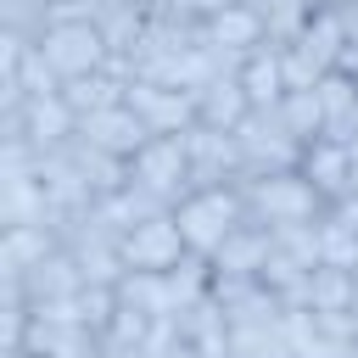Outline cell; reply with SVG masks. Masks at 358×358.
<instances>
[{
  "label": "cell",
  "instance_id": "cell-1",
  "mask_svg": "<svg viewBox=\"0 0 358 358\" xmlns=\"http://www.w3.org/2000/svg\"><path fill=\"white\" fill-rule=\"evenodd\" d=\"M241 201H246V218H252V224H268V229H280V224H313V218L330 213L324 196H319L296 168H291V173L246 179V185H241Z\"/></svg>",
  "mask_w": 358,
  "mask_h": 358
},
{
  "label": "cell",
  "instance_id": "cell-2",
  "mask_svg": "<svg viewBox=\"0 0 358 358\" xmlns=\"http://www.w3.org/2000/svg\"><path fill=\"white\" fill-rule=\"evenodd\" d=\"M173 218H179L185 246H190L196 257H213V252L246 224V201H241L235 185H224V190H190V196L173 207Z\"/></svg>",
  "mask_w": 358,
  "mask_h": 358
},
{
  "label": "cell",
  "instance_id": "cell-3",
  "mask_svg": "<svg viewBox=\"0 0 358 358\" xmlns=\"http://www.w3.org/2000/svg\"><path fill=\"white\" fill-rule=\"evenodd\" d=\"M34 45H39V56L50 62V73H56L62 84L90 78V73H101V67L112 62V45H106V34H101L95 22H50Z\"/></svg>",
  "mask_w": 358,
  "mask_h": 358
},
{
  "label": "cell",
  "instance_id": "cell-4",
  "mask_svg": "<svg viewBox=\"0 0 358 358\" xmlns=\"http://www.w3.org/2000/svg\"><path fill=\"white\" fill-rule=\"evenodd\" d=\"M129 179L145 185L151 196H162L168 207H179L190 196V151H185V134H157L145 140L134 157H129Z\"/></svg>",
  "mask_w": 358,
  "mask_h": 358
},
{
  "label": "cell",
  "instance_id": "cell-5",
  "mask_svg": "<svg viewBox=\"0 0 358 358\" xmlns=\"http://www.w3.org/2000/svg\"><path fill=\"white\" fill-rule=\"evenodd\" d=\"M185 151H190V190H224V185H246V151L235 134H218V129H190L185 134Z\"/></svg>",
  "mask_w": 358,
  "mask_h": 358
},
{
  "label": "cell",
  "instance_id": "cell-6",
  "mask_svg": "<svg viewBox=\"0 0 358 358\" xmlns=\"http://www.w3.org/2000/svg\"><path fill=\"white\" fill-rule=\"evenodd\" d=\"M117 252H123L129 274H173V268L190 257L173 213H162V218H151V224H134V229L117 241Z\"/></svg>",
  "mask_w": 358,
  "mask_h": 358
},
{
  "label": "cell",
  "instance_id": "cell-7",
  "mask_svg": "<svg viewBox=\"0 0 358 358\" xmlns=\"http://www.w3.org/2000/svg\"><path fill=\"white\" fill-rule=\"evenodd\" d=\"M241 151H246V179H263V173H291L302 162V145L285 134L280 112H252L241 123Z\"/></svg>",
  "mask_w": 358,
  "mask_h": 358
},
{
  "label": "cell",
  "instance_id": "cell-8",
  "mask_svg": "<svg viewBox=\"0 0 358 358\" xmlns=\"http://www.w3.org/2000/svg\"><path fill=\"white\" fill-rule=\"evenodd\" d=\"M123 101L140 112V123L151 134H190L196 129V95L173 90V84H157V78H134L123 90Z\"/></svg>",
  "mask_w": 358,
  "mask_h": 358
},
{
  "label": "cell",
  "instance_id": "cell-9",
  "mask_svg": "<svg viewBox=\"0 0 358 358\" xmlns=\"http://www.w3.org/2000/svg\"><path fill=\"white\" fill-rule=\"evenodd\" d=\"M201 39H207L218 56H229V62L241 67L252 50H263V45H268V28H263V11H257L252 0H235V6H224L218 17H207V22H201Z\"/></svg>",
  "mask_w": 358,
  "mask_h": 358
},
{
  "label": "cell",
  "instance_id": "cell-10",
  "mask_svg": "<svg viewBox=\"0 0 358 358\" xmlns=\"http://www.w3.org/2000/svg\"><path fill=\"white\" fill-rule=\"evenodd\" d=\"M268 257H274V229L246 218V224H241L207 263H213V280H263Z\"/></svg>",
  "mask_w": 358,
  "mask_h": 358
},
{
  "label": "cell",
  "instance_id": "cell-11",
  "mask_svg": "<svg viewBox=\"0 0 358 358\" xmlns=\"http://www.w3.org/2000/svg\"><path fill=\"white\" fill-rule=\"evenodd\" d=\"M22 352L34 358H101V330L78 324V319H56V313H34Z\"/></svg>",
  "mask_w": 358,
  "mask_h": 358
},
{
  "label": "cell",
  "instance_id": "cell-12",
  "mask_svg": "<svg viewBox=\"0 0 358 358\" xmlns=\"http://www.w3.org/2000/svg\"><path fill=\"white\" fill-rule=\"evenodd\" d=\"M296 173L324 196V207H336V201H347L352 196V151L347 145H336V140H313V145H302V162H296Z\"/></svg>",
  "mask_w": 358,
  "mask_h": 358
},
{
  "label": "cell",
  "instance_id": "cell-13",
  "mask_svg": "<svg viewBox=\"0 0 358 358\" xmlns=\"http://www.w3.org/2000/svg\"><path fill=\"white\" fill-rule=\"evenodd\" d=\"M78 134L90 140V145H101V151H112V157H134L145 140H157L145 123H140V112L129 106V101H117V106H106V112H95V117H84L78 123Z\"/></svg>",
  "mask_w": 358,
  "mask_h": 358
},
{
  "label": "cell",
  "instance_id": "cell-14",
  "mask_svg": "<svg viewBox=\"0 0 358 358\" xmlns=\"http://www.w3.org/2000/svg\"><path fill=\"white\" fill-rule=\"evenodd\" d=\"M34 179H39L45 201H50L56 213H90V207H95V190H90V179L73 168L67 151H45V157L34 162Z\"/></svg>",
  "mask_w": 358,
  "mask_h": 358
},
{
  "label": "cell",
  "instance_id": "cell-15",
  "mask_svg": "<svg viewBox=\"0 0 358 358\" xmlns=\"http://www.w3.org/2000/svg\"><path fill=\"white\" fill-rule=\"evenodd\" d=\"M6 285H22V296H28V308H50V302H73L78 291H84V274H78V263L56 246L45 263H34L22 280H6Z\"/></svg>",
  "mask_w": 358,
  "mask_h": 358
},
{
  "label": "cell",
  "instance_id": "cell-16",
  "mask_svg": "<svg viewBox=\"0 0 358 358\" xmlns=\"http://www.w3.org/2000/svg\"><path fill=\"white\" fill-rule=\"evenodd\" d=\"M252 117V101L241 90L235 73H218L213 84L196 90V123L201 129H218V134H241V123Z\"/></svg>",
  "mask_w": 358,
  "mask_h": 358
},
{
  "label": "cell",
  "instance_id": "cell-17",
  "mask_svg": "<svg viewBox=\"0 0 358 358\" xmlns=\"http://www.w3.org/2000/svg\"><path fill=\"white\" fill-rule=\"evenodd\" d=\"M22 117V134H28V145L45 157V151H62L73 134H78V117H73V106L62 101V95H28V106L17 112Z\"/></svg>",
  "mask_w": 358,
  "mask_h": 358
},
{
  "label": "cell",
  "instance_id": "cell-18",
  "mask_svg": "<svg viewBox=\"0 0 358 358\" xmlns=\"http://www.w3.org/2000/svg\"><path fill=\"white\" fill-rule=\"evenodd\" d=\"M235 78H241V90H246V101H252V112H274L280 101H285V50L280 45H263V50H252L241 67H235Z\"/></svg>",
  "mask_w": 358,
  "mask_h": 358
},
{
  "label": "cell",
  "instance_id": "cell-19",
  "mask_svg": "<svg viewBox=\"0 0 358 358\" xmlns=\"http://www.w3.org/2000/svg\"><path fill=\"white\" fill-rule=\"evenodd\" d=\"M296 308H302V313H347V308H358V274L319 263V268L302 280Z\"/></svg>",
  "mask_w": 358,
  "mask_h": 358
},
{
  "label": "cell",
  "instance_id": "cell-20",
  "mask_svg": "<svg viewBox=\"0 0 358 358\" xmlns=\"http://www.w3.org/2000/svg\"><path fill=\"white\" fill-rule=\"evenodd\" d=\"M319 106H324V140L352 145L358 140V78L352 73H324L319 78Z\"/></svg>",
  "mask_w": 358,
  "mask_h": 358
},
{
  "label": "cell",
  "instance_id": "cell-21",
  "mask_svg": "<svg viewBox=\"0 0 358 358\" xmlns=\"http://www.w3.org/2000/svg\"><path fill=\"white\" fill-rule=\"evenodd\" d=\"M56 229L50 224H17V229H0V274L6 280H22L34 263H45L56 252Z\"/></svg>",
  "mask_w": 358,
  "mask_h": 358
},
{
  "label": "cell",
  "instance_id": "cell-22",
  "mask_svg": "<svg viewBox=\"0 0 358 358\" xmlns=\"http://www.w3.org/2000/svg\"><path fill=\"white\" fill-rule=\"evenodd\" d=\"M179 330H185V341H190L196 352H207V358H229V313H224V302H218L213 291L179 319Z\"/></svg>",
  "mask_w": 358,
  "mask_h": 358
},
{
  "label": "cell",
  "instance_id": "cell-23",
  "mask_svg": "<svg viewBox=\"0 0 358 358\" xmlns=\"http://www.w3.org/2000/svg\"><path fill=\"white\" fill-rule=\"evenodd\" d=\"M285 336H291L296 358H358V341H347V336L324 330V324H319L313 313H302V308H291V313H285Z\"/></svg>",
  "mask_w": 358,
  "mask_h": 358
},
{
  "label": "cell",
  "instance_id": "cell-24",
  "mask_svg": "<svg viewBox=\"0 0 358 358\" xmlns=\"http://www.w3.org/2000/svg\"><path fill=\"white\" fill-rule=\"evenodd\" d=\"M123 78L112 73V67H101V73H90V78H73V84H62V101L73 106V117L84 123V117H95V112H106V106H117L123 101Z\"/></svg>",
  "mask_w": 358,
  "mask_h": 358
},
{
  "label": "cell",
  "instance_id": "cell-25",
  "mask_svg": "<svg viewBox=\"0 0 358 358\" xmlns=\"http://www.w3.org/2000/svg\"><path fill=\"white\" fill-rule=\"evenodd\" d=\"M274 112H280V123H285V134H291L296 145L324 140V106H319V90H285V101H280Z\"/></svg>",
  "mask_w": 358,
  "mask_h": 358
},
{
  "label": "cell",
  "instance_id": "cell-26",
  "mask_svg": "<svg viewBox=\"0 0 358 358\" xmlns=\"http://www.w3.org/2000/svg\"><path fill=\"white\" fill-rule=\"evenodd\" d=\"M229 358H296V347H291V336H285V319H280V324L229 330Z\"/></svg>",
  "mask_w": 358,
  "mask_h": 358
},
{
  "label": "cell",
  "instance_id": "cell-27",
  "mask_svg": "<svg viewBox=\"0 0 358 358\" xmlns=\"http://www.w3.org/2000/svg\"><path fill=\"white\" fill-rule=\"evenodd\" d=\"M252 6L263 11L268 45H291V39H302V28L313 22V11H308V6H296V0H252Z\"/></svg>",
  "mask_w": 358,
  "mask_h": 358
},
{
  "label": "cell",
  "instance_id": "cell-28",
  "mask_svg": "<svg viewBox=\"0 0 358 358\" xmlns=\"http://www.w3.org/2000/svg\"><path fill=\"white\" fill-rule=\"evenodd\" d=\"M319 246H324V263H330V268H352V274H358V229H352L347 218L324 213V218H319Z\"/></svg>",
  "mask_w": 358,
  "mask_h": 358
},
{
  "label": "cell",
  "instance_id": "cell-29",
  "mask_svg": "<svg viewBox=\"0 0 358 358\" xmlns=\"http://www.w3.org/2000/svg\"><path fill=\"white\" fill-rule=\"evenodd\" d=\"M302 45L336 73V62H341V11H330V6H319L313 11V22L302 28Z\"/></svg>",
  "mask_w": 358,
  "mask_h": 358
},
{
  "label": "cell",
  "instance_id": "cell-30",
  "mask_svg": "<svg viewBox=\"0 0 358 358\" xmlns=\"http://www.w3.org/2000/svg\"><path fill=\"white\" fill-rule=\"evenodd\" d=\"M274 246H280L291 263H302V268H319V263H324V246H319V218H313V224H280V229H274Z\"/></svg>",
  "mask_w": 358,
  "mask_h": 358
},
{
  "label": "cell",
  "instance_id": "cell-31",
  "mask_svg": "<svg viewBox=\"0 0 358 358\" xmlns=\"http://www.w3.org/2000/svg\"><path fill=\"white\" fill-rule=\"evenodd\" d=\"M45 28H50V6L45 0H0V34L39 39Z\"/></svg>",
  "mask_w": 358,
  "mask_h": 358
},
{
  "label": "cell",
  "instance_id": "cell-32",
  "mask_svg": "<svg viewBox=\"0 0 358 358\" xmlns=\"http://www.w3.org/2000/svg\"><path fill=\"white\" fill-rule=\"evenodd\" d=\"M73 302H78V319H84L90 330H106V324H112V313L123 308L117 285H84V291H78Z\"/></svg>",
  "mask_w": 358,
  "mask_h": 358
},
{
  "label": "cell",
  "instance_id": "cell-33",
  "mask_svg": "<svg viewBox=\"0 0 358 358\" xmlns=\"http://www.w3.org/2000/svg\"><path fill=\"white\" fill-rule=\"evenodd\" d=\"M151 330H157V319L123 302V308L112 313V324H106L101 336H106V341H117V347H145V341H151Z\"/></svg>",
  "mask_w": 358,
  "mask_h": 358
},
{
  "label": "cell",
  "instance_id": "cell-34",
  "mask_svg": "<svg viewBox=\"0 0 358 358\" xmlns=\"http://www.w3.org/2000/svg\"><path fill=\"white\" fill-rule=\"evenodd\" d=\"M168 358H207V352H196V347H190V341H185V347H173V352H168Z\"/></svg>",
  "mask_w": 358,
  "mask_h": 358
},
{
  "label": "cell",
  "instance_id": "cell-35",
  "mask_svg": "<svg viewBox=\"0 0 358 358\" xmlns=\"http://www.w3.org/2000/svg\"><path fill=\"white\" fill-rule=\"evenodd\" d=\"M319 6H330V11H341V6H358V0H319Z\"/></svg>",
  "mask_w": 358,
  "mask_h": 358
},
{
  "label": "cell",
  "instance_id": "cell-36",
  "mask_svg": "<svg viewBox=\"0 0 358 358\" xmlns=\"http://www.w3.org/2000/svg\"><path fill=\"white\" fill-rule=\"evenodd\" d=\"M296 6H308V11H319V0H296Z\"/></svg>",
  "mask_w": 358,
  "mask_h": 358
},
{
  "label": "cell",
  "instance_id": "cell-37",
  "mask_svg": "<svg viewBox=\"0 0 358 358\" xmlns=\"http://www.w3.org/2000/svg\"><path fill=\"white\" fill-rule=\"evenodd\" d=\"M352 168H358V162H352ZM352 196H358V173H352Z\"/></svg>",
  "mask_w": 358,
  "mask_h": 358
}]
</instances>
